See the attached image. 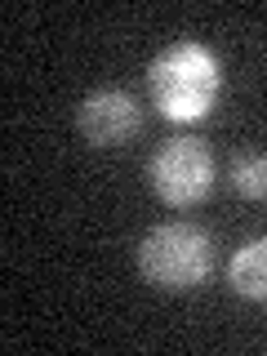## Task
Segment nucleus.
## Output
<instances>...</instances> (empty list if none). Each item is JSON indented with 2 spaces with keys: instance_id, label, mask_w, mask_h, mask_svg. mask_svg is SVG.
Masks as SVG:
<instances>
[{
  "instance_id": "nucleus-2",
  "label": "nucleus",
  "mask_w": 267,
  "mask_h": 356,
  "mask_svg": "<svg viewBox=\"0 0 267 356\" xmlns=\"http://www.w3.org/2000/svg\"><path fill=\"white\" fill-rule=\"evenodd\" d=\"M214 272V241L205 227L187 218H170L147 227V236L138 241V276L165 294H187L200 289Z\"/></svg>"
},
{
  "instance_id": "nucleus-6",
  "label": "nucleus",
  "mask_w": 267,
  "mask_h": 356,
  "mask_svg": "<svg viewBox=\"0 0 267 356\" xmlns=\"http://www.w3.org/2000/svg\"><path fill=\"white\" fill-rule=\"evenodd\" d=\"M232 187L245 200H267V152H236L232 156Z\"/></svg>"
},
{
  "instance_id": "nucleus-5",
  "label": "nucleus",
  "mask_w": 267,
  "mask_h": 356,
  "mask_svg": "<svg viewBox=\"0 0 267 356\" xmlns=\"http://www.w3.org/2000/svg\"><path fill=\"white\" fill-rule=\"evenodd\" d=\"M227 285L232 294L250 298V303H267V236L245 241L227 263Z\"/></svg>"
},
{
  "instance_id": "nucleus-3",
  "label": "nucleus",
  "mask_w": 267,
  "mask_h": 356,
  "mask_svg": "<svg viewBox=\"0 0 267 356\" xmlns=\"http://www.w3.org/2000/svg\"><path fill=\"white\" fill-rule=\"evenodd\" d=\"M214 152L200 138H170L147 156V187L161 205L170 209H196L214 192Z\"/></svg>"
},
{
  "instance_id": "nucleus-4",
  "label": "nucleus",
  "mask_w": 267,
  "mask_h": 356,
  "mask_svg": "<svg viewBox=\"0 0 267 356\" xmlns=\"http://www.w3.org/2000/svg\"><path fill=\"white\" fill-rule=\"evenodd\" d=\"M76 129H81L89 147H120L143 129V107L129 89H116V85L94 89L76 107Z\"/></svg>"
},
{
  "instance_id": "nucleus-1",
  "label": "nucleus",
  "mask_w": 267,
  "mask_h": 356,
  "mask_svg": "<svg viewBox=\"0 0 267 356\" xmlns=\"http://www.w3.org/2000/svg\"><path fill=\"white\" fill-rule=\"evenodd\" d=\"M147 94L174 125H200L222 98V63L196 36L170 40L147 63Z\"/></svg>"
}]
</instances>
